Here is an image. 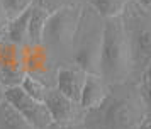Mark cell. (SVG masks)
Segmentation results:
<instances>
[{"mask_svg":"<svg viewBox=\"0 0 151 129\" xmlns=\"http://www.w3.org/2000/svg\"><path fill=\"white\" fill-rule=\"evenodd\" d=\"M132 68L131 60L129 32L121 17L107 19L102 26L100 41V58H99V75L104 81L119 83L127 78Z\"/></svg>","mask_w":151,"mask_h":129,"instance_id":"6da1fadb","label":"cell"},{"mask_svg":"<svg viewBox=\"0 0 151 129\" xmlns=\"http://www.w3.org/2000/svg\"><path fill=\"white\" fill-rule=\"evenodd\" d=\"M85 119L87 129H139L143 121V112L132 100L105 99L100 107L88 110Z\"/></svg>","mask_w":151,"mask_h":129,"instance_id":"7a4b0ae2","label":"cell"},{"mask_svg":"<svg viewBox=\"0 0 151 129\" xmlns=\"http://www.w3.org/2000/svg\"><path fill=\"white\" fill-rule=\"evenodd\" d=\"M100 41H102V27L95 29V24H85L80 14L78 27L75 37V61L78 68L87 73L99 75V58H100Z\"/></svg>","mask_w":151,"mask_h":129,"instance_id":"3957f363","label":"cell"},{"mask_svg":"<svg viewBox=\"0 0 151 129\" xmlns=\"http://www.w3.org/2000/svg\"><path fill=\"white\" fill-rule=\"evenodd\" d=\"M80 10L76 7H61L56 12L49 14L44 32H42V43L46 46H66L73 43L78 20H80Z\"/></svg>","mask_w":151,"mask_h":129,"instance_id":"277c9868","label":"cell"},{"mask_svg":"<svg viewBox=\"0 0 151 129\" xmlns=\"http://www.w3.org/2000/svg\"><path fill=\"white\" fill-rule=\"evenodd\" d=\"M4 99L19 112V114L27 119L36 129H46L51 124V115H49L46 105L39 100H34L29 97L19 85L17 87H9L4 92Z\"/></svg>","mask_w":151,"mask_h":129,"instance_id":"5b68a950","label":"cell"},{"mask_svg":"<svg viewBox=\"0 0 151 129\" xmlns=\"http://www.w3.org/2000/svg\"><path fill=\"white\" fill-rule=\"evenodd\" d=\"M26 76L24 56L19 46L12 43L0 44V83L5 87L21 85Z\"/></svg>","mask_w":151,"mask_h":129,"instance_id":"8992f818","label":"cell"},{"mask_svg":"<svg viewBox=\"0 0 151 129\" xmlns=\"http://www.w3.org/2000/svg\"><path fill=\"white\" fill-rule=\"evenodd\" d=\"M42 104L48 109L51 121L56 124H78L82 119V107L56 88H48Z\"/></svg>","mask_w":151,"mask_h":129,"instance_id":"52a82bcc","label":"cell"},{"mask_svg":"<svg viewBox=\"0 0 151 129\" xmlns=\"http://www.w3.org/2000/svg\"><path fill=\"white\" fill-rule=\"evenodd\" d=\"M87 71L78 66H61L56 73V90L78 104Z\"/></svg>","mask_w":151,"mask_h":129,"instance_id":"ba28073f","label":"cell"},{"mask_svg":"<svg viewBox=\"0 0 151 129\" xmlns=\"http://www.w3.org/2000/svg\"><path fill=\"white\" fill-rule=\"evenodd\" d=\"M105 99H107V90H105L104 78L97 73H87L82 94H80V100H78V105L82 107V110L88 112V110L100 107Z\"/></svg>","mask_w":151,"mask_h":129,"instance_id":"9c48e42d","label":"cell"},{"mask_svg":"<svg viewBox=\"0 0 151 129\" xmlns=\"http://www.w3.org/2000/svg\"><path fill=\"white\" fill-rule=\"evenodd\" d=\"M129 44L132 65L148 66L151 63V27H137L129 37Z\"/></svg>","mask_w":151,"mask_h":129,"instance_id":"30bf717a","label":"cell"},{"mask_svg":"<svg viewBox=\"0 0 151 129\" xmlns=\"http://www.w3.org/2000/svg\"><path fill=\"white\" fill-rule=\"evenodd\" d=\"M49 17V12L46 7L34 5L31 7V17H29V27H27V43L32 46H37L42 43V32L44 26Z\"/></svg>","mask_w":151,"mask_h":129,"instance_id":"8fae6325","label":"cell"},{"mask_svg":"<svg viewBox=\"0 0 151 129\" xmlns=\"http://www.w3.org/2000/svg\"><path fill=\"white\" fill-rule=\"evenodd\" d=\"M0 129H36L5 99L0 100Z\"/></svg>","mask_w":151,"mask_h":129,"instance_id":"7c38bea8","label":"cell"},{"mask_svg":"<svg viewBox=\"0 0 151 129\" xmlns=\"http://www.w3.org/2000/svg\"><path fill=\"white\" fill-rule=\"evenodd\" d=\"M29 17H31V7L27 10L19 14L17 17L10 19L7 26V39L15 46H21L27 43V27H29Z\"/></svg>","mask_w":151,"mask_h":129,"instance_id":"4fadbf2b","label":"cell"},{"mask_svg":"<svg viewBox=\"0 0 151 129\" xmlns=\"http://www.w3.org/2000/svg\"><path fill=\"white\" fill-rule=\"evenodd\" d=\"M90 5L100 17L114 19L122 15L126 9V0H90Z\"/></svg>","mask_w":151,"mask_h":129,"instance_id":"5bb4252c","label":"cell"},{"mask_svg":"<svg viewBox=\"0 0 151 129\" xmlns=\"http://www.w3.org/2000/svg\"><path fill=\"white\" fill-rule=\"evenodd\" d=\"M19 87H21L29 97H32L34 100H39V102L44 100V95L48 92V87H46L44 81H41L39 78H36V76L27 75V73H26V76H24V80H22V83Z\"/></svg>","mask_w":151,"mask_h":129,"instance_id":"9a60e30c","label":"cell"},{"mask_svg":"<svg viewBox=\"0 0 151 129\" xmlns=\"http://www.w3.org/2000/svg\"><path fill=\"white\" fill-rule=\"evenodd\" d=\"M32 5V0H0V7L9 19H14Z\"/></svg>","mask_w":151,"mask_h":129,"instance_id":"2e32d148","label":"cell"},{"mask_svg":"<svg viewBox=\"0 0 151 129\" xmlns=\"http://www.w3.org/2000/svg\"><path fill=\"white\" fill-rule=\"evenodd\" d=\"M143 92H144V99H146V104H148V107L151 109V76L146 78L143 85Z\"/></svg>","mask_w":151,"mask_h":129,"instance_id":"e0dca14e","label":"cell"},{"mask_svg":"<svg viewBox=\"0 0 151 129\" xmlns=\"http://www.w3.org/2000/svg\"><path fill=\"white\" fill-rule=\"evenodd\" d=\"M46 129H87L85 126H78V124H56V122H51Z\"/></svg>","mask_w":151,"mask_h":129,"instance_id":"ac0fdd59","label":"cell"},{"mask_svg":"<svg viewBox=\"0 0 151 129\" xmlns=\"http://www.w3.org/2000/svg\"><path fill=\"white\" fill-rule=\"evenodd\" d=\"M134 2H136L141 9H144V10L151 12V0H134Z\"/></svg>","mask_w":151,"mask_h":129,"instance_id":"d6986e66","label":"cell"},{"mask_svg":"<svg viewBox=\"0 0 151 129\" xmlns=\"http://www.w3.org/2000/svg\"><path fill=\"white\" fill-rule=\"evenodd\" d=\"M148 76H151V63L148 65Z\"/></svg>","mask_w":151,"mask_h":129,"instance_id":"ffe728a7","label":"cell"},{"mask_svg":"<svg viewBox=\"0 0 151 129\" xmlns=\"http://www.w3.org/2000/svg\"><path fill=\"white\" fill-rule=\"evenodd\" d=\"M139 129H151V126H144V128H139Z\"/></svg>","mask_w":151,"mask_h":129,"instance_id":"44dd1931","label":"cell"}]
</instances>
